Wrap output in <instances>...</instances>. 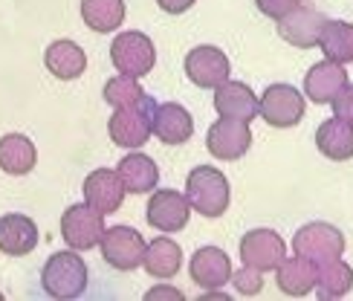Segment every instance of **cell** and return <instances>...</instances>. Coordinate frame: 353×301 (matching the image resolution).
<instances>
[{"mask_svg":"<svg viewBox=\"0 0 353 301\" xmlns=\"http://www.w3.org/2000/svg\"><path fill=\"white\" fill-rule=\"evenodd\" d=\"M229 179L214 165H197L185 179V200L203 217H220L229 208Z\"/></svg>","mask_w":353,"mask_h":301,"instance_id":"1","label":"cell"},{"mask_svg":"<svg viewBox=\"0 0 353 301\" xmlns=\"http://www.w3.org/2000/svg\"><path fill=\"white\" fill-rule=\"evenodd\" d=\"M41 287L50 298H79L87 290V264L76 249L55 252L43 264Z\"/></svg>","mask_w":353,"mask_h":301,"instance_id":"2","label":"cell"},{"mask_svg":"<svg viewBox=\"0 0 353 301\" xmlns=\"http://www.w3.org/2000/svg\"><path fill=\"white\" fill-rule=\"evenodd\" d=\"M157 101L145 93L137 104H125V108H116L110 122H108V133L113 145L119 148H142L151 139V116H154Z\"/></svg>","mask_w":353,"mask_h":301,"instance_id":"3","label":"cell"},{"mask_svg":"<svg viewBox=\"0 0 353 301\" xmlns=\"http://www.w3.org/2000/svg\"><path fill=\"white\" fill-rule=\"evenodd\" d=\"M292 252L301 255V258L319 264H327L333 258H342L345 252V235L336 229L333 223L325 220H316V223H307L296 232L292 237Z\"/></svg>","mask_w":353,"mask_h":301,"instance_id":"4","label":"cell"},{"mask_svg":"<svg viewBox=\"0 0 353 301\" xmlns=\"http://www.w3.org/2000/svg\"><path fill=\"white\" fill-rule=\"evenodd\" d=\"M110 61L116 72L130 75V79H142L157 64L154 41L145 32H119L110 43Z\"/></svg>","mask_w":353,"mask_h":301,"instance_id":"5","label":"cell"},{"mask_svg":"<svg viewBox=\"0 0 353 301\" xmlns=\"http://www.w3.org/2000/svg\"><path fill=\"white\" fill-rule=\"evenodd\" d=\"M258 116L270 128H296L304 119V96L292 84H270L258 99Z\"/></svg>","mask_w":353,"mask_h":301,"instance_id":"6","label":"cell"},{"mask_svg":"<svg viewBox=\"0 0 353 301\" xmlns=\"http://www.w3.org/2000/svg\"><path fill=\"white\" fill-rule=\"evenodd\" d=\"M101 235H105V215L96 212L93 206L76 203L61 215V237L70 249L87 252L99 246Z\"/></svg>","mask_w":353,"mask_h":301,"instance_id":"7","label":"cell"},{"mask_svg":"<svg viewBox=\"0 0 353 301\" xmlns=\"http://www.w3.org/2000/svg\"><path fill=\"white\" fill-rule=\"evenodd\" d=\"M99 246H101V258L113 269H119V273H130V269L142 266L145 237L137 229H130V226H110V229H105Z\"/></svg>","mask_w":353,"mask_h":301,"instance_id":"8","label":"cell"},{"mask_svg":"<svg viewBox=\"0 0 353 301\" xmlns=\"http://www.w3.org/2000/svg\"><path fill=\"white\" fill-rule=\"evenodd\" d=\"M205 148L214 159H241L249 148H252V130H249V122H238V119H223L220 116L217 122L205 133Z\"/></svg>","mask_w":353,"mask_h":301,"instance_id":"9","label":"cell"},{"mask_svg":"<svg viewBox=\"0 0 353 301\" xmlns=\"http://www.w3.org/2000/svg\"><path fill=\"white\" fill-rule=\"evenodd\" d=\"M145 217L154 226L157 232L163 235H174L185 229V223L191 217V206L185 200V194L174 191V188H159L151 194L148 208H145Z\"/></svg>","mask_w":353,"mask_h":301,"instance_id":"10","label":"cell"},{"mask_svg":"<svg viewBox=\"0 0 353 301\" xmlns=\"http://www.w3.org/2000/svg\"><path fill=\"white\" fill-rule=\"evenodd\" d=\"M229 58L223 50L212 47V43H203V47H194L185 55V75L191 84H197L203 90H214L217 84H223L229 79Z\"/></svg>","mask_w":353,"mask_h":301,"instance_id":"11","label":"cell"},{"mask_svg":"<svg viewBox=\"0 0 353 301\" xmlns=\"http://www.w3.org/2000/svg\"><path fill=\"white\" fill-rule=\"evenodd\" d=\"M287 255V244L284 237L275 229H252L241 237V258L246 266H255L261 273H270L281 264V258Z\"/></svg>","mask_w":353,"mask_h":301,"instance_id":"12","label":"cell"},{"mask_svg":"<svg viewBox=\"0 0 353 301\" xmlns=\"http://www.w3.org/2000/svg\"><path fill=\"white\" fill-rule=\"evenodd\" d=\"M188 275L200 290H223L232 278V261L220 246H200L191 255Z\"/></svg>","mask_w":353,"mask_h":301,"instance_id":"13","label":"cell"},{"mask_svg":"<svg viewBox=\"0 0 353 301\" xmlns=\"http://www.w3.org/2000/svg\"><path fill=\"white\" fill-rule=\"evenodd\" d=\"M84 203L93 206L96 212L101 215H113L122 208V200H125V186L116 171L110 168H96L87 174L84 179Z\"/></svg>","mask_w":353,"mask_h":301,"instance_id":"14","label":"cell"},{"mask_svg":"<svg viewBox=\"0 0 353 301\" xmlns=\"http://www.w3.org/2000/svg\"><path fill=\"white\" fill-rule=\"evenodd\" d=\"M194 133V119L191 113L176 101H165L157 104L154 116H151V137H157L165 145H183L191 139Z\"/></svg>","mask_w":353,"mask_h":301,"instance_id":"15","label":"cell"},{"mask_svg":"<svg viewBox=\"0 0 353 301\" xmlns=\"http://www.w3.org/2000/svg\"><path fill=\"white\" fill-rule=\"evenodd\" d=\"M325 14H321L319 9H310V6H296L287 18L278 21V35H281L287 43H292V47L299 50H310L319 43V32L321 26H325Z\"/></svg>","mask_w":353,"mask_h":301,"instance_id":"16","label":"cell"},{"mask_svg":"<svg viewBox=\"0 0 353 301\" xmlns=\"http://www.w3.org/2000/svg\"><path fill=\"white\" fill-rule=\"evenodd\" d=\"M214 110L223 119H238V122H252L258 116V96L252 87L243 81L226 79L214 87Z\"/></svg>","mask_w":353,"mask_h":301,"instance_id":"17","label":"cell"},{"mask_svg":"<svg viewBox=\"0 0 353 301\" xmlns=\"http://www.w3.org/2000/svg\"><path fill=\"white\" fill-rule=\"evenodd\" d=\"M347 84V72H345V64H336L330 58L325 61L313 64L304 75V96L316 101V104H330L339 90Z\"/></svg>","mask_w":353,"mask_h":301,"instance_id":"18","label":"cell"},{"mask_svg":"<svg viewBox=\"0 0 353 301\" xmlns=\"http://www.w3.org/2000/svg\"><path fill=\"white\" fill-rule=\"evenodd\" d=\"M38 246V226L26 215L0 217V252L9 258H23Z\"/></svg>","mask_w":353,"mask_h":301,"instance_id":"19","label":"cell"},{"mask_svg":"<svg viewBox=\"0 0 353 301\" xmlns=\"http://www.w3.org/2000/svg\"><path fill=\"white\" fill-rule=\"evenodd\" d=\"M142 266L151 278L168 281L180 273L183 266V249L176 240L171 237H154L151 244H145V255H142Z\"/></svg>","mask_w":353,"mask_h":301,"instance_id":"20","label":"cell"},{"mask_svg":"<svg viewBox=\"0 0 353 301\" xmlns=\"http://www.w3.org/2000/svg\"><path fill=\"white\" fill-rule=\"evenodd\" d=\"M275 284L278 290H281L284 295H307L313 293L316 287V264L301 258V255H292V258H281V264L275 266Z\"/></svg>","mask_w":353,"mask_h":301,"instance_id":"21","label":"cell"},{"mask_svg":"<svg viewBox=\"0 0 353 301\" xmlns=\"http://www.w3.org/2000/svg\"><path fill=\"white\" fill-rule=\"evenodd\" d=\"M116 174H119V179H122L125 194H148V191H154L157 183H159V168H157V162H154L148 154H139V150L122 157Z\"/></svg>","mask_w":353,"mask_h":301,"instance_id":"22","label":"cell"},{"mask_svg":"<svg viewBox=\"0 0 353 301\" xmlns=\"http://www.w3.org/2000/svg\"><path fill=\"white\" fill-rule=\"evenodd\" d=\"M43 64H47V70L55 75V79L72 81L87 70V55L76 41L61 38V41H52L47 47V52H43Z\"/></svg>","mask_w":353,"mask_h":301,"instance_id":"23","label":"cell"},{"mask_svg":"<svg viewBox=\"0 0 353 301\" xmlns=\"http://www.w3.org/2000/svg\"><path fill=\"white\" fill-rule=\"evenodd\" d=\"M316 148L333 162H347L353 157V125L339 116L325 119L316 130Z\"/></svg>","mask_w":353,"mask_h":301,"instance_id":"24","label":"cell"},{"mask_svg":"<svg viewBox=\"0 0 353 301\" xmlns=\"http://www.w3.org/2000/svg\"><path fill=\"white\" fill-rule=\"evenodd\" d=\"M35 162H38V150L29 137H23V133L0 137V171L12 177H23L35 168Z\"/></svg>","mask_w":353,"mask_h":301,"instance_id":"25","label":"cell"},{"mask_svg":"<svg viewBox=\"0 0 353 301\" xmlns=\"http://www.w3.org/2000/svg\"><path fill=\"white\" fill-rule=\"evenodd\" d=\"M316 47L325 58L336 64H353V23L347 21H325Z\"/></svg>","mask_w":353,"mask_h":301,"instance_id":"26","label":"cell"},{"mask_svg":"<svg viewBox=\"0 0 353 301\" xmlns=\"http://www.w3.org/2000/svg\"><path fill=\"white\" fill-rule=\"evenodd\" d=\"M81 21L99 35L116 32L125 23V0H81Z\"/></svg>","mask_w":353,"mask_h":301,"instance_id":"27","label":"cell"},{"mask_svg":"<svg viewBox=\"0 0 353 301\" xmlns=\"http://www.w3.org/2000/svg\"><path fill=\"white\" fill-rule=\"evenodd\" d=\"M353 287V269L342 261V258H333L327 264H319L316 266V293L321 298H342L347 295Z\"/></svg>","mask_w":353,"mask_h":301,"instance_id":"28","label":"cell"},{"mask_svg":"<svg viewBox=\"0 0 353 301\" xmlns=\"http://www.w3.org/2000/svg\"><path fill=\"white\" fill-rule=\"evenodd\" d=\"M101 96H105L108 104H113V108H125V104H137L145 90L139 84V79H130V75H116V79H110L105 84V90H101Z\"/></svg>","mask_w":353,"mask_h":301,"instance_id":"29","label":"cell"},{"mask_svg":"<svg viewBox=\"0 0 353 301\" xmlns=\"http://www.w3.org/2000/svg\"><path fill=\"white\" fill-rule=\"evenodd\" d=\"M229 281L234 284V290H238L241 295H258L263 290V273L255 266H246V264H243V269H238V273L232 269Z\"/></svg>","mask_w":353,"mask_h":301,"instance_id":"30","label":"cell"},{"mask_svg":"<svg viewBox=\"0 0 353 301\" xmlns=\"http://www.w3.org/2000/svg\"><path fill=\"white\" fill-rule=\"evenodd\" d=\"M255 3H258L261 14H267V18H272V21H281L296 6H301L304 0H255Z\"/></svg>","mask_w":353,"mask_h":301,"instance_id":"31","label":"cell"},{"mask_svg":"<svg viewBox=\"0 0 353 301\" xmlns=\"http://www.w3.org/2000/svg\"><path fill=\"white\" fill-rule=\"evenodd\" d=\"M330 104H333L336 116L345 119V122H350V125H353V84H350V81H347V84L339 90V96H336Z\"/></svg>","mask_w":353,"mask_h":301,"instance_id":"32","label":"cell"},{"mask_svg":"<svg viewBox=\"0 0 353 301\" xmlns=\"http://www.w3.org/2000/svg\"><path fill=\"white\" fill-rule=\"evenodd\" d=\"M145 298H148V301H163V298H168V301H183L185 295H183V290H176V287H165V284H163V287H154V290H148V293H145Z\"/></svg>","mask_w":353,"mask_h":301,"instance_id":"33","label":"cell"},{"mask_svg":"<svg viewBox=\"0 0 353 301\" xmlns=\"http://www.w3.org/2000/svg\"><path fill=\"white\" fill-rule=\"evenodd\" d=\"M194 3H197V0H157V6L163 9V12H168V14H183V12H188Z\"/></svg>","mask_w":353,"mask_h":301,"instance_id":"34","label":"cell"},{"mask_svg":"<svg viewBox=\"0 0 353 301\" xmlns=\"http://www.w3.org/2000/svg\"><path fill=\"white\" fill-rule=\"evenodd\" d=\"M0 298H3V293H0Z\"/></svg>","mask_w":353,"mask_h":301,"instance_id":"35","label":"cell"}]
</instances>
